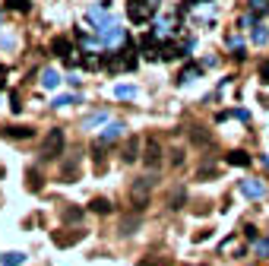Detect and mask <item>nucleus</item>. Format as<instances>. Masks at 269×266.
I'll return each mask as SVG.
<instances>
[{
	"label": "nucleus",
	"mask_w": 269,
	"mask_h": 266,
	"mask_svg": "<svg viewBox=\"0 0 269 266\" xmlns=\"http://www.w3.org/2000/svg\"><path fill=\"white\" fill-rule=\"evenodd\" d=\"M136 266H171V260L168 257H159V254H149V257H143Z\"/></svg>",
	"instance_id": "5701e85b"
},
{
	"label": "nucleus",
	"mask_w": 269,
	"mask_h": 266,
	"mask_svg": "<svg viewBox=\"0 0 269 266\" xmlns=\"http://www.w3.org/2000/svg\"><path fill=\"white\" fill-rule=\"evenodd\" d=\"M86 19H89L95 29H101L105 22H111V0H98V3H95L92 10L86 13Z\"/></svg>",
	"instance_id": "423d86ee"
},
{
	"label": "nucleus",
	"mask_w": 269,
	"mask_h": 266,
	"mask_svg": "<svg viewBox=\"0 0 269 266\" xmlns=\"http://www.w3.org/2000/svg\"><path fill=\"white\" fill-rule=\"evenodd\" d=\"M6 6H13V10H19V13H29L32 10L29 0H6Z\"/></svg>",
	"instance_id": "c756f323"
},
{
	"label": "nucleus",
	"mask_w": 269,
	"mask_h": 266,
	"mask_svg": "<svg viewBox=\"0 0 269 266\" xmlns=\"http://www.w3.org/2000/svg\"><path fill=\"white\" fill-rule=\"evenodd\" d=\"M105 121H108V111H95V114H89L83 121V127H86V130H92V127H98V124H105Z\"/></svg>",
	"instance_id": "aec40b11"
},
{
	"label": "nucleus",
	"mask_w": 269,
	"mask_h": 266,
	"mask_svg": "<svg viewBox=\"0 0 269 266\" xmlns=\"http://www.w3.org/2000/svg\"><path fill=\"white\" fill-rule=\"evenodd\" d=\"M257 254L260 257H269V241H257Z\"/></svg>",
	"instance_id": "2f4dec72"
},
{
	"label": "nucleus",
	"mask_w": 269,
	"mask_h": 266,
	"mask_svg": "<svg viewBox=\"0 0 269 266\" xmlns=\"http://www.w3.org/2000/svg\"><path fill=\"white\" fill-rule=\"evenodd\" d=\"M120 136H124V124H120V121L105 124V130H101V143H117Z\"/></svg>",
	"instance_id": "f8f14e48"
},
{
	"label": "nucleus",
	"mask_w": 269,
	"mask_h": 266,
	"mask_svg": "<svg viewBox=\"0 0 269 266\" xmlns=\"http://www.w3.org/2000/svg\"><path fill=\"white\" fill-rule=\"evenodd\" d=\"M250 38H254V45H266V41H269V29L263 22H257L254 29H250Z\"/></svg>",
	"instance_id": "f3484780"
},
{
	"label": "nucleus",
	"mask_w": 269,
	"mask_h": 266,
	"mask_svg": "<svg viewBox=\"0 0 269 266\" xmlns=\"http://www.w3.org/2000/svg\"><path fill=\"white\" fill-rule=\"evenodd\" d=\"M250 13H254L257 19H260V16H266L269 13V0H250Z\"/></svg>",
	"instance_id": "a878e982"
},
{
	"label": "nucleus",
	"mask_w": 269,
	"mask_h": 266,
	"mask_svg": "<svg viewBox=\"0 0 269 266\" xmlns=\"http://www.w3.org/2000/svg\"><path fill=\"white\" fill-rule=\"evenodd\" d=\"M199 73H203V64H190V67H184V73L178 76V83H193Z\"/></svg>",
	"instance_id": "a211bd4d"
},
{
	"label": "nucleus",
	"mask_w": 269,
	"mask_h": 266,
	"mask_svg": "<svg viewBox=\"0 0 269 266\" xmlns=\"http://www.w3.org/2000/svg\"><path fill=\"white\" fill-rule=\"evenodd\" d=\"M29 190H41V175L38 171H29Z\"/></svg>",
	"instance_id": "7c9ffc66"
},
{
	"label": "nucleus",
	"mask_w": 269,
	"mask_h": 266,
	"mask_svg": "<svg viewBox=\"0 0 269 266\" xmlns=\"http://www.w3.org/2000/svg\"><path fill=\"white\" fill-rule=\"evenodd\" d=\"M260 76H263V83H269V61L260 67Z\"/></svg>",
	"instance_id": "473e14b6"
},
{
	"label": "nucleus",
	"mask_w": 269,
	"mask_h": 266,
	"mask_svg": "<svg viewBox=\"0 0 269 266\" xmlns=\"http://www.w3.org/2000/svg\"><path fill=\"white\" fill-rule=\"evenodd\" d=\"M60 149H64V130H60V127H54V130H48V136L41 140L38 156L45 159V162H51V159L60 156Z\"/></svg>",
	"instance_id": "39448f33"
},
{
	"label": "nucleus",
	"mask_w": 269,
	"mask_h": 266,
	"mask_svg": "<svg viewBox=\"0 0 269 266\" xmlns=\"http://www.w3.org/2000/svg\"><path fill=\"white\" fill-rule=\"evenodd\" d=\"M178 16L175 13H155L152 16V35L159 38V41H171L178 35Z\"/></svg>",
	"instance_id": "f03ea898"
},
{
	"label": "nucleus",
	"mask_w": 269,
	"mask_h": 266,
	"mask_svg": "<svg viewBox=\"0 0 269 266\" xmlns=\"http://www.w3.org/2000/svg\"><path fill=\"white\" fill-rule=\"evenodd\" d=\"M238 190H241V196H247V200H263V196H266V184L263 181H241Z\"/></svg>",
	"instance_id": "6e6552de"
},
{
	"label": "nucleus",
	"mask_w": 269,
	"mask_h": 266,
	"mask_svg": "<svg viewBox=\"0 0 269 266\" xmlns=\"http://www.w3.org/2000/svg\"><path fill=\"white\" fill-rule=\"evenodd\" d=\"M228 165H241V168H247V165H250V156H247V152H228Z\"/></svg>",
	"instance_id": "393cba45"
},
{
	"label": "nucleus",
	"mask_w": 269,
	"mask_h": 266,
	"mask_svg": "<svg viewBox=\"0 0 269 266\" xmlns=\"http://www.w3.org/2000/svg\"><path fill=\"white\" fill-rule=\"evenodd\" d=\"M76 168H80V156H70V159L64 162V168H60V181L73 184L76 181Z\"/></svg>",
	"instance_id": "9b49d317"
},
{
	"label": "nucleus",
	"mask_w": 269,
	"mask_h": 266,
	"mask_svg": "<svg viewBox=\"0 0 269 266\" xmlns=\"http://www.w3.org/2000/svg\"><path fill=\"white\" fill-rule=\"evenodd\" d=\"M67 83H70V86H73V89H76V86H80L83 80H80V76H76V73H70V76H67Z\"/></svg>",
	"instance_id": "72a5a7b5"
},
{
	"label": "nucleus",
	"mask_w": 269,
	"mask_h": 266,
	"mask_svg": "<svg viewBox=\"0 0 269 266\" xmlns=\"http://www.w3.org/2000/svg\"><path fill=\"white\" fill-rule=\"evenodd\" d=\"M41 86H45V89H57L60 86V73L54 70V67H48V70L41 73Z\"/></svg>",
	"instance_id": "dca6fc26"
},
{
	"label": "nucleus",
	"mask_w": 269,
	"mask_h": 266,
	"mask_svg": "<svg viewBox=\"0 0 269 266\" xmlns=\"http://www.w3.org/2000/svg\"><path fill=\"white\" fill-rule=\"evenodd\" d=\"M83 216H86V212L80 209V206H67V209L60 212V219H64V222H70V225H73V222H80Z\"/></svg>",
	"instance_id": "412c9836"
},
{
	"label": "nucleus",
	"mask_w": 269,
	"mask_h": 266,
	"mask_svg": "<svg viewBox=\"0 0 269 266\" xmlns=\"http://www.w3.org/2000/svg\"><path fill=\"white\" fill-rule=\"evenodd\" d=\"M89 209H92V212H101V216H105V212H111V203L105 200V196H95V200H92V206H89Z\"/></svg>",
	"instance_id": "bb28decb"
},
{
	"label": "nucleus",
	"mask_w": 269,
	"mask_h": 266,
	"mask_svg": "<svg viewBox=\"0 0 269 266\" xmlns=\"http://www.w3.org/2000/svg\"><path fill=\"white\" fill-rule=\"evenodd\" d=\"M136 228H140V216H136V212H130V216H124V219H120L117 222V231H120V235H133V231Z\"/></svg>",
	"instance_id": "ddd939ff"
},
{
	"label": "nucleus",
	"mask_w": 269,
	"mask_h": 266,
	"mask_svg": "<svg viewBox=\"0 0 269 266\" xmlns=\"http://www.w3.org/2000/svg\"><path fill=\"white\" fill-rule=\"evenodd\" d=\"M143 165L149 168V171H155V168L162 165V146L155 143V140H149V143H146V156H143Z\"/></svg>",
	"instance_id": "1a4fd4ad"
},
{
	"label": "nucleus",
	"mask_w": 269,
	"mask_h": 266,
	"mask_svg": "<svg viewBox=\"0 0 269 266\" xmlns=\"http://www.w3.org/2000/svg\"><path fill=\"white\" fill-rule=\"evenodd\" d=\"M184 203H187V187H175L168 196V209L178 212V209H184Z\"/></svg>",
	"instance_id": "4468645a"
},
{
	"label": "nucleus",
	"mask_w": 269,
	"mask_h": 266,
	"mask_svg": "<svg viewBox=\"0 0 269 266\" xmlns=\"http://www.w3.org/2000/svg\"><path fill=\"white\" fill-rule=\"evenodd\" d=\"M3 136L6 140H29V136H35V130L32 127H6Z\"/></svg>",
	"instance_id": "2eb2a0df"
},
{
	"label": "nucleus",
	"mask_w": 269,
	"mask_h": 266,
	"mask_svg": "<svg viewBox=\"0 0 269 266\" xmlns=\"http://www.w3.org/2000/svg\"><path fill=\"white\" fill-rule=\"evenodd\" d=\"M114 95H117V98H133V95H136V86H130V83H120L117 89H114Z\"/></svg>",
	"instance_id": "cd10ccee"
},
{
	"label": "nucleus",
	"mask_w": 269,
	"mask_h": 266,
	"mask_svg": "<svg viewBox=\"0 0 269 266\" xmlns=\"http://www.w3.org/2000/svg\"><path fill=\"white\" fill-rule=\"evenodd\" d=\"M136 156H140V143H136L133 136H130V140L124 143V156H120V159H124V162H133Z\"/></svg>",
	"instance_id": "6ab92c4d"
},
{
	"label": "nucleus",
	"mask_w": 269,
	"mask_h": 266,
	"mask_svg": "<svg viewBox=\"0 0 269 266\" xmlns=\"http://www.w3.org/2000/svg\"><path fill=\"white\" fill-rule=\"evenodd\" d=\"M83 235H86V231H80V228H73V231H54V244L57 247H73Z\"/></svg>",
	"instance_id": "9d476101"
},
{
	"label": "nucleus",
	"mask_w": 269,
	"mask_h": 266,
	"mask_svg": "<svg viewBox=\"0 0 269 266\" xmlns=\"http://www.w3.org/2000/svg\"><path fill=\"white\" fill-rule=\"evenodd\" d=\"M0 263H3V266H22V263H25V254L10 251V254H3V257H0Z\"/></svg>",
	"instance_id": "4be33fe9"
},
{
	"label": "nucleus",
	"mask_w": 269,
	"mask_h": 266,
	"mask_svg": "<svg viewBox=\"0 0 269 266\" xmlns=\"http://www.w3.org/2000/svg\"><path fill=\"white\" fill-rule=\"evenodd\" d=\"M136 51L133 48H114L111 54L105 57V70L108 73H127V70H136Z\"/></svg>",
	"instance_id": "f257e3e1"
},
{
	"label": "nucleus",
	"mask_w": 269,
	"mask_h": 266,
	"mask_svg": "<svg viewBox=\"0 0 269 266\" xmlns=\"http://www.w3.org/2000/svg\"><path fill=\"white\" fill-rule=\"evenodd\" d=\"M95 32H98V38H101V48H111V51H114V48H124V45H127V32L120 29L114 19L105 22L101 29H95Z\"/></svg>",
	"instance_id": "20e7f679"
},
{
	"label": "nucleus",
	"mask_w": 269,
	"mask_h": 266,
	"mask_svg": "<svg viewBox=\"0 0 269 266\" xmlns=\"http://www.w3.org/2000/svg\"><path fill=\"white\" fill-rule=\"evenodd\" d=\"M155 13H159V0H127V16L136 25L149 22Z\"/></svg>",
	"instance_id": "7ed1b4c3"
},
{
	"label": "nucleus",
	"mask_w": 269,
	"mask_h": 266,
	"mask_svg": "<svg viewBox=\"0 0 269 266\" xmlns=\"http://www.w3.org/2000/svg\"><path fill=\"white\" fill-rule=\"evenodd\" d=\"M152 184H155V177H140V181L133 184V203H136V209H146V203H149V190H152Z\"/></svg>",
	"instance_id": "0eeeda50"
},
{
	"label": "nucleus",
	"mask_w": 269,
	"mask_h": 266,
	"mask_svg": "<svg viewBox=\"0 0 269 266\" xmlns=\"http://www.w3.org/2000/svg\"><path fill=\"white\" fill-rule=\"evenodd\" d=\"M76 101H80V95H57L51 105H54V108H67V105H76Z\"/></svg>",
	"instance_id": "c85d7f7f"
},
{
	"label": "nucleus",
	"mask_w": 269,
	"mask_h": 266,
	"mask_svg": "<svg viewBox=\"0 0 269 266\" xmlns=\"http://www.w3.org/2000/svg\"><path fill=\"white\" fill-rule=\"evenodd\" d=\"M190 140H193L196 146H212V136H209V133H203L199 127H193V130H190Z\"/></svg>",
	"instance_id": "b1692460"
}]
</instances>
